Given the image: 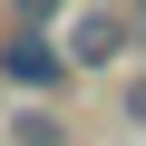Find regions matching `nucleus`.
I'll list each match as a JSON object with an SVG mask.
<instances>
[{
  "instance_id": "f257e3e1",
  "label": "nucleus",
  "mask_w": 146,
  "mask_h": 146,
  "mask_svg": "<svg viewBox=\"0 0 146 146\" xmlns=\"http://www.w3.org/2000/svg\"><path fill=\"white\" fill-rule=\"evenodd\" d=\"M0 68H10V78H20V88H49V78H58V68H68V49H49L39 29H20V39H10V58H0Z\"/></svg>"
},
{
  "instance_id": "f03ea898",
  "label": "nucleus",
  "mask_w": 146,
  "mask_h": 146,
  "mask_svg": "<svg viewBox=\"0 0 146 146\" xmlns=\"http://www.w3.org/2000/svg\"><path fill=\"white\" fill-rule=\"evenodd\" d=\"M117 39H127L117 20H78V49H68V58H88V68H98V58H117Z\"/></svg>"
},
{
  "instance_id": "7ed1b4c3",
  "label": "nucleus",
  "mask_w": 146,
  "mask_h": 146,
  "mask_svg": "<svg viewBox=\"0 0 146 146\" xmlns=\"http://www.w3.org/2000/svg\"><path fill=\"white\" fill-rule=\"evenodd\" d=\"M127 117H136V127H146V88H136V98H127Z\"/></svg>"
}]
</instances>
